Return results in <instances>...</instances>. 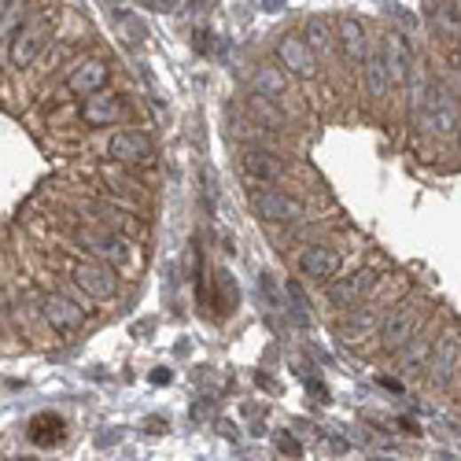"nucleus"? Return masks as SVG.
<instances>
[{"instance_id":"8","label":"nucleus","mask_w":461,"mask_h":461,"mask_svg":"<svg viewBox=\"0 0 461 461\" xmlns=\"http://www.w3.org/2000/svg\"><path fill=\"white\" fill-rule=\"evenodd\" d=\"M344 266H347V251L332 244V240L306 244L296 251V270L314 284H332L336 277H344Z\"/></svg>"},{"instance_id":"32","label":"nucleus","mask_w":461,"mask_h":461,"mask_svg":"<svg viewBox=\"0 0 461 461\" xmlns=\"http://www.w3.org/2000/svg\"><path fill=\"white\" fill-rule=\"evenodd\" d=\"M258 8H262V12H281L284 4H281V0H262V4H258Z\"/></svg>"},{"instance_id":"27","label":"nucleus","mask_w":461,"mask_h":461,"mask_svg":"<svg viewBox=\"0 0 461 461\" xmlns=\"http://www.w3.org/2000/svg\"><path fill=\"white\" fill-rule=\"evenodd\" d=\"M258 288H262V299L270 303L274 310H284V306H288V303H284V288L277 284V277H274L270 270H262V274H258Z\"/></svg>"},{"instance_id":"13","label":"nucleus","mask_w":461,"mask_h":461,"mask_svg":"<svg viewBox=\"0 0 461 461\" xmlns=\"http://www.w3.org/2000/svg\"><path fill=\"white\" fill-rule=\"evenodd\" d=\"M240 174H244L248 185H284L288 178V159L277 148H240Z\"/></svg>"},{"instance_id":"15","label":"nucleus","mask_w":461,"mask_h":461,"mask_svg":"<svg viewBox=\"0 0 461 461\" xmlns=\"http://www.w3.org/2000/svg\"><path fill=\"white\" fill-rule=\"evenodd\" d=\"M107 159L115 166H126V170H137V166H148L155 159V140L144 133V130H115L107 137Z\"/></svg>"},{"instance_id":"18","label":"nucleus","mask_w":461,"mask_h":461,"mask_svg":"<svg viewBox=\"0 0 461 461\" xmlns=\"http://www.w3.org/2000/svg\"><path fill=\"white\" fill-rule=\"evenodd\" d=\"M78 118L89 130H107V126H118L123 118H130V104H126V96L104 89V92L89 96V100H82Z\"/></svg>"},{"instance_id":"1","label":"nucleus","mask_w":461,"mask_h":461,"mask_svg":"<svg viewBox=\"0 0 461 461\" xmlns=\"http://www.w3.org/2000/svg\"><path fill=\"white\" fill-rule=\"evenodd\" d=\"M406 288H409V277H406V274H395V270L384 274L373 292L362 299L344 322H336V339H339L344 347H358V351H362L370 336H380L387 314H392V310L402 303Z\"/></svg>"},{"instance_id":"20","label":"nucleus","mask_w":461,"mask_h":461,"mask_svg":"<svg viewBox=\"0 0 461 461\" xmlns=\"http://www.w3.org/2000/svg\"><path fill=\"white\" fill-rule=\"evenodd\" d=\"M362 92H366V100H373V104H384L387 92H392V82H387V70H384L380 37H377V41L370 37L366 60H362Z\"/></svg>"},{"instance_id":"11","label":"nucleus","mask_w":461,"mask_h":461,"mask_svg":"<svg viewBox=\"0 0 461 461\" xmlns=\"http://www.w3.org/2000/svg\"><path fill=\"white\" fill-rule=\"evenodd\" d=\"M274 56H277V67H284V75H292L299 82H314L322 75V60L314 56V48L299 34H277Z\"/></svg>"},{"instance_id":"31","label":"nucleus","mask_w":461,"mask_h":461,"mask_svg":"<svg viewBox=\"0 0 461 461\" xmlns=\"http://www.w3.org/2000/svg\"><path fill=\"white\" fill-rule=\"evenodd\" d=\"M152 384H170V370H152Z\"/></svg>"},{"instance_id":"30","label":"nucleus","mask_w":461,"mask_h":461,"mask_svg":"<svg viewBox=\"0 0 461 461\" xmlns=\"http://www.w3.org/2000/svg\"><path fill=\"white\" fill-rule=\"evenodd\" d=\"M211 41H214V34H211V30H200V34H196V41H192V44H196L200 52H211Z\"/></svg>"},{"instance_id":"9","label":"nucleus","mask_w":461,"mask_h":461,"mask_svg":"<svg viewBox=\"0 0 461 461\" xmlns=\"http://www.w3.org/2000/svg\"><path fill=\"white\" fill-rule=\"evenodd\" d=\"M67 277H70V284H75L78 292H85L96 303H111L118 296V270H111V266H104V262L70 258L67 262Z\"/></svg>"},{"instance_id":"26","label":"nucleus","mask_w":461,"mask_h":461,"mask_svg":"<svg viewBox=\"0 0 461 461\" xmlns=\"http://www.w3.org/2000/svg\"><path fill=\"white\" fill-rule=\"evenodd\" d=\"M284 296H288V314L306 329L314 318H310V303H306V292H303V284L299 281H288L284 284Z\"/></svg>"},{"instance_id":"34","label":"nucleus","mask_w":461,"mask_h":461,"mask_svg":"<svg viewBox=\"0 0 461 461\" xmlns=\"http://www.w3.org/2000/svg\"><path fill=\"white\" fill-rule=\"evenodd\" d=\"M457 402H461V399H457Z\"/></svg>"},{"instance_id":"22","label":"nucleus","mask_w":461,"mask_h":461,"mask_svg":"<svg viewBox=\"0 0 461 461\" xmlns=\"http://www.w3.org/2000/svg\"><path fill=\"white\" fill-rule=\"evenodd\" d=\"M306 44L314 48L318 60H332L339 48H336V22L329 15H310L306 19Z\"/></svg>"},{"instance_id":"28","label":"nucleus","mask_w":461,"mask_h":461,"mask_svg":"<svg viewBox=\"0 0 461 461\" xmlns=\"http://www.w3.org/2000/svg\"><path fill=\"white\" fill-rule=\"evenodd\" d=\"M203 203H207V211H211L214 218H222V214H226V207H222V192H218V181H214L211 170L203 174Z\"/></svg>"},{"instance_id":"21","label":"nucleus","mask_w":461,"mask_h":461,"mask_svg":"<svg viewBox=\"0 0 461 461\" xmlns=\"http://www.w3.org/2000/svg\"><path fill=\"white\" fill-rule=\"evenodd\" d=\"M435 329L432 325H425L414 339H409V344L395 354L399 358V373H406V377H417V373H425L428 370V362H432V351H435Z\"/></svg>"},{"instance_id":"4","label":"nucleus","mask_w":461,"mask_h":461,"mask_svg":"<svg viewBox=\"0 0 461 461\" xmlns=\"http://www.w3.org/2000/svg\"><path fill=\"white\" fill-rule=\"evenodd\" d=\"M432 299L428 296H409L406 303H399L392 314H387V322L377 336V347L384 354H399L409 339H414L421 329H425V314H428Z\"/></svg>"},{"instance_id":"17","label":"nucleus","mask_w":461,"mask_h":461,"mask_svg":"<svg viewBox=\"0 0 461 461\" xmlns=\"http://www.w3.org/2000/svg\"><path fill=\"white\" fill-rule=\"evenodd\" d=\"M380 52H384V70H387V82L392 89H406L409 75H414V52H409V41L399 30H384L380 34Z\"/></svg>"},{"instance_id":"3","label":"nucleus","mask_w":461,"mask_h":461,"mask_svg":"<svg viewBox=\"0 0 461 461\" xmlns=\"http://www.w3.org/2000/svg\"><path fill=\"white\" fill-rule=\"evenodd\" d=\"M75 244L92 258V262H104V266H111V270H123V266H130L133 262V244L130 240H123L115 229H107V226H100V222H82V226H75Z\"/></svg>"},{"instance_id":"33","label":"nucleus","mask_w":461,"mask_h":461,"mask_svg":"<svg viewBox=\"0 0 461 461\" xmlns=\"http://www.w3.org/2000/svg\"><path fill=\"white\" fill-rule=\"evenodd\" d=\"M380 384L387 387V392H402V384H399V380H392V377H380Z\"/></svg>"},{"instance_id":"24","label":"nucleus","mask_w":461,"mask_h":461,"mask_svg":"<svg viewBox=\"0 0 461 461\" xmlns=\"http://www.w3.org/2000/svg\"><path fill=\"white\" fill-rule=\"evenodd\" d=\"M248 115L262 130H288V115L281 107H274L270 100H258V96H248Z\"/></svg>"},{"instance_id":"6","label":"nucleus","mask_w":461,"mask_h":461,"mask_svg":"<svg viewBox=\"0 0 461 461\" xmlns=\"http://www.w3.org/2000/svg\"><path fill=\"white\" fill-rule=\"evenodd\" d=\"M414 123L432 137H454L457 126H461V111H457L454 92L440 82H432L428 96H425V107L414 111Z\"/></svg>"},{"instance_id":"5","label":"nucleus","mask_w":461,"mask_h":461,"mask_svg":"<svg viewBox=\"0 0 461 461\" xmlns=\"http://www.w3.org/2000/svg\"><path fill=\"white\" fill-rule=\"evenodd\" d=\"M248 203L270 229H277V226L292 229V226H299V222L310 218L303 200H296L292 192H284V188H255V185H248Z\"/></svg>"},{"instance_id":"23","label":"nucleus","mask_w":461,"mask_h":461,"mask_svg":"<svg viewBox=\"0 0 461 461\" xmlns=\"http://www.w3.org/2000/svg\"><path fill=\"white\" fill-rule=\"evenodd\" d=\"M211 303H218V306H211V310L218 314V318H229V314L236 310L240 296H236V281H233L229 270H218V277H214V292H211Z\"/></svg>"},{"instance_id":"29","label":"nucleus","mask_w":461,"mask_h":461,"mask_svg":"<svg viewBox=\"0 0 461 461\" xmlns=\"http://www.w3.org/2000/svg\"><path fill=\"white\" fill-rule=\"evenodd\" d=\"M277 450H281L284 457H292V461L303 457V447H299V440H296L292 432H281V435H277Z\"/></svg>"},{"instance_id":"2","label":"nucleus","mask_w":461,"mask_h":461,"mask_svg":"<svg viewBox=\"0 0 461 461\" xmlns=\"http://www.w3.org/2000/svg\"><path fill=\"white\" fill-rule=\"evenodd\" d=\"M52 22H56V12H44V8L30 12L27 19H22L19 27L12 30L8 48H4L8 67H15V70L34 67L41 60V52H44V44L52 41Z\"/></svg>"},{"instance_id":"12","label":"nucleus","mask_w":461,"mask_h":461,"mask_svg":"<svg viewBox=\"0 0 461 461\" xmlns=\"http://www.w3.org/2000/svg\"><path fill=\"white\" fill-rule=\"evenodd\" d=\"M111 82V63L100 60V56H85V60H75L67 67V82L60 89V100H70V96H96L104 92V85Z\"/></svg>"},{"instance_id":"16","label":"nucleus","mask_w":461,"mask_h":461,"mask_svg":"<svg viewBox=\"0 0 461 461\" xmlns=\"http://www.w3.org/2000/svg\"><path fill=\"white\" fill-rule=\"evenodd\" d=\"M37 310H41L44 325L52 329V332H60V336H75L85 325V314L78 310V303L70 299V296H63V292H41Z\"/></svg>"},{"instance_id":"10","label":"nucleus","mask_w":461,"mask_h":461,"mask_svg":"<svg viewBox=\"0 0 461 461\" xmlns=\"http://www.w3.org/2000/svg\"><path fill=\"white\" fill-rule=\"evenodd\" d=\"M380 270H377V262H362V266H354L351 274H344V277H336L332 284H329V306L332 310H354L362 299H366L373 288L380 284Z\"/></svg>"},{"instance_id":"25","label":"nucleus","mask_w":461,"mask_h":461,"mask_svg":"<svg viewBox=\"0 0 461 461\" xmlns=\"http://www.w3.org/2000/svg\"><path fill=\"white\" fill-rule=\"evenodd\" d=\"M30 440H34L37 447L60 443V440H63V421H60L56 414H37V417L30 421Z\"/></svg>"},{"instance_id":"14","label":"nucleus","mask_w":461,"mask_h":461,"mask_svg":"<svg viewBox=\"0 0 461 461\" xmlns=\"http://www.w3.org/2000/svg\"><path fill=\"white\" fill-rule=\"evenodd\" d=\"M457 373H461V329H443L440 339H435L425 380L443 392V387H450L457 380Z\"/></svg>"},{"instance_id":"7","label":"nucleus","mask_w":461,"mask_h":461,"mask_svg":"<svg viewBox=\"0 0 461 461\" xmlns=\"http://www.w3.org/2000/svg\"><path fill=\"white\" fill-rule=\"evenodd\" d=\"M248 85H251V96H258V100H270L274 107H281L288 118L299 115V100H296V89L292 82H288V75L277 67V63H255V70L248 75Z\"/></svg>"},{"instance_id":"19","label":"nucleus","mask_w":461,"mask_h":461,"mask_svg":"<svg viewBox=\"0 0 461 461\" xmlns=\"http://www.w3.org/2000/svg\"><path fill=\"white\" fill-rule=\"evenodd\" d=\"M336 48H339V56H344V63L362 67V60H366V48H370L366 22H362L358 15H339L336 19Z\"/></svg>"}]
</instances>
